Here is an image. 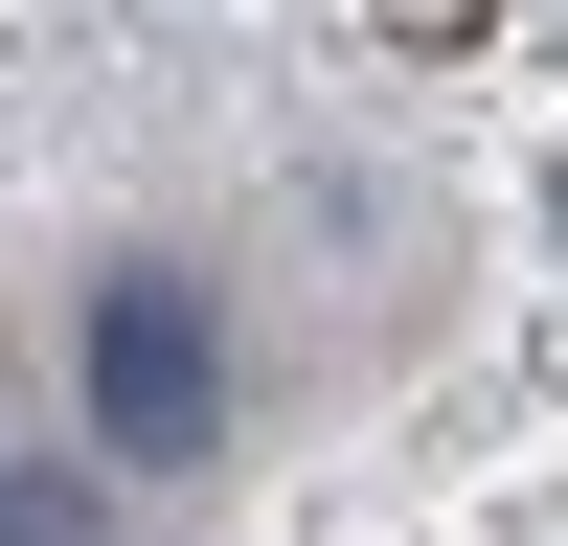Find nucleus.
Listing matches in <instances>:
<instances>
[{"instance_id": "1", "label": "nucleus", "mask_w": 568, "mask_h": 546, "mask_svg": "<svg viewBox=\"0 0 568 546\" xmlns=\"http://www.w3.org/2000/svg\"><path fill=\"white\" fill-rule=\"evenodd\" d=\"M91 455H136V478H182V455H227V318L182 296V273H91Z\"/></svg>"}, {"instance_id": "2", "label": "nucleus", "mask_w": 568, "mask_h": 546, "mask_svg": "<svg viewBox=\"0 0 568 546\" xmlns=\"http://www.w3.org/2000/svg\"><path fill=\"white\" fill-rule=\"evenodd\" d=\"M0 546H91V501L69 478H0Z\"/></svg>"}]
</instances>
